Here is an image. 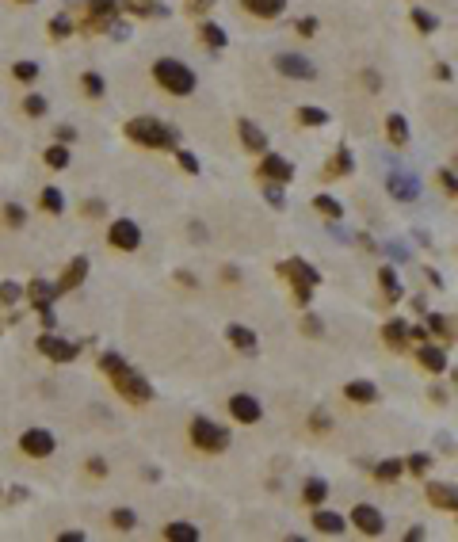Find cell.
I'll list each match as a JSON object with an SVG mask.
<instances>
[{"instance_id":"obj_1","label":"cell","mask_w":458,"mask_h":542,"mask_svg":"<svg viewBox=\"0 0 458 542\" xmlns=\"http://www.w3.org/2000/svg\"><path fill=\"white\" fill-rule=\"evenodd\" d=\"M153 77H157V84H161L168 96H191L195 92V73H191L183 61H176V58H161L153 66Z\"/></svg>"},{"instance_id":"obj_2","label":"cell","mask_w":458,"mask_h":542,"mask_svg":"<svg viewBox=\"0 0 458 542\" xmlns=\"http://www.w3.org/2000/svg\"><path fill=\"white\" fill-rule=\"evenodd\" d=\"M126 138L138 141V145H149V149H168V145H176L180 134L172 130V126L157 123V119H130L126 123Z\"/></svg>"},{"instance_id":"obj_3","label":"cell","mask_w":458,"mask_h":542,"mask_svg":"<svg viewBox=\"0 0 458 542\" xmlns=\"http://www.w3.org/2000/svg\"><path fill=\"white\" fill-rule=\"evenodd\" d=\"M279 275H286V279H290V287H295V298H298L302 305L310 302V290L321 283V271L310 268L306 260H298V256H290V260L279 263Z\"/></svg>"},{"instance_id":"obj_4","label":"cell","mask_w":458,"mask_h":542,"mask_svg":"<svg viewBox=\"0 0 458 542\" xmlns=\"http://www.w3.org/2000/svg\"><path fill=\"white\" fill-rule=\"evenodd\" d=\"M191 443H195L199 451L218 454V451L229 447V432L221 424H214V420H206V416H195L191 420Z\"/></svg>"},{"instance_id":"obj_5","label":"cell","mask_w":458,"mask_h":542,"mask_svg":"<svg viewBox=\"0 0 458 542\" xmlns=\"http://www.w3.org/2000/svg\"><path fill=\"white\" fill-rule=\"evenodd\" d=\"M114 382V390L126 397V401H134V405H146V401H153V386H149L146 378L138 374L134 367H126V370H119V374L111 378Z\"/></svg>"},{"instance_id":"obj_6","label":"cell","mask_w":458,"mask_h":542,"mask_svg":"<svg viewBox=\"0 0 458 542\" xmlns=\"http://www.w3.org/2000/svg\"><path fill=\"white\" fill-rule=\"evenodd\" d=\"M107 241H111V248H119V252H134V248L141 245V230L130 218H114V222L107 225Z\"/></svg>"},{"instance_id":"obj_7","label":"cell","mask_w":458,"mask_h":542,"mask_svg":"<svg viewBox=\"0 0 458 542\" xmlns=\"http://www.w3.org/2000/svg\"><path fill=\"white\" fill-rule=\"evenodd\" d=\"M275 69L283 77H295V81H317V66L310 58H302V54H279Z\"/></svg>"},{"instance_id":"obj_8","label":"cell","mask_w":458,"mask_h":542,"mask_svg":"<svg viewBox=\"0 0 458 542\" xmlns=\"http://www.w3.org/2000/svg\"><path fill=\"white\" fill-rule=\"evenodd\" d=\"M39 352L46 355V359H54V363H73L81 348H77L73 340H61V337H54V332H42V337H39Z\"/></svg>"},{"instance_id":"obj_9","label":"cell","mask_w":458,"mask_h":542,"mask_svg":"<svg viewBox=\"0 0 458 542\" xmlns=\"http://www.w3.org/2000/svg\"><path fill=\"white\" fill-rule=\"evenodd\" d=\"M352 523L359 527L367 539H378V534L386 531V519H382V512H378L375 504H355V508H352Z\"/></svg>"},{"instance_id":"obj_10","label":"cell","mask_w":458,"mask_h":542,"mask_svg":"<svg viewBox=\"0 0 458 542\" xmlns=\"http://www.w3.org/2000/svg\"><path fill=\"white\" fill-rule=\"evenodd\" d=\"M260 176L268 183H290L295 180V165L286 157H275V153H263L260 157Z\"/></svg>"},{"instance_id":"obj_11","label":"cell","mask_w":458,"mask_h":542,"mask_svg":"<svg viewBox=\"0 0 458 542\" xmlns=\"http://www.w3.org/2000/svg\"><path fill=\"white\" fill-rule=\"evenodd\" d=\"M19 447L31 459H46V454H54V436H50L46 428H27L23 436H19Z\"/></svg>"},{"instance_id":"obj_12","label":"cell","mask_w":458,"mask_h":542,"mask_svg":"<svg viewBox=\"0 0 458 542\" xmlns=\"http://www.w3.org/2000/svg\"><path fill=\"white\" fill-rule=\"evenodd\" d=\"M386 191H390L397 203H417V195H420V183H417V176H405V172H390L386 176Z\"/></svg>"},{"instance_id":"obj_13","label":"cell","mask_w":458,"mask_h":542,"mask_svg":"<svg viewBox=\"0 0 458 542\" xmlns=\"http://www.w3.org/2000/svg\"><path fill=\"white\" fill-rule=\"evenodd\" d=\"M260 401H256L252 394H233L229 397V416L233 420H241V424H256L260 420Z\"/></svg>"},{"instance_id":"obj_14","label":"cell","mask_w":458,"mask_h":542,"mask_svg":"<svg viewBox=\"0 0 458 542\" xmlns=\"http://www.w3.org/2000/svg\"><path fill=\"white\" fill-rule=\"evenodd\" d=\"M417 363L424 370H432V374H443V370H447V352L435 348V344H420L417 348Z\"/></svg>"},{"instance_id":"obj_15","label":"cell","mask_w":458,"mask_h":542,"mask_svg":"<svg viewBox=\"0 0 458 542\" xmlns=\"http://www.w3.org/2000/svg\"><path fill=\"white\" fill-rule=\"evenodd\" d=\"M428 501H432V508L458 512V489L455 485H428Z\"/></svg>"},{"instance_id":"obj_16","label":"cell","mask_w":458,"mask_h":542,"mask_svg":"<svg viewBox=\"0 0 458 542\" xmlns=\"http://www.w3.org/2000/svg\"><path fill=\"white\" fill-rule=\"evenodd\" d=\"M226 340L237 348V352H248V355L260 348V337H256L252 329H245V325H229V329H226Z\"/></svg>"},{"instance_id":"obj_17","label":"cell","mask_w":458,"mask_h":542,"mask_svg":"<svg viewBox=\"0 0 458 542\" xmlns=\"http://www.w3.org/2000/svg\"><path fill=\"white\" fill-rule=\"evenodd\" d=\"M382 340H386V348L401 352V348H405V340H409V325H405L401 317L386 321V325H382Z\"/></svg>"},{"instance_id":"obj_18","label":"cell","mask_w":458,"mask_h":542,"mask_svg":"<svg viewBox=\"0 0 458 542\" xmlns=\"http://www.w3.org/2000/svg\"><path fill=\"white\" fill-rule=\"evenodd\" d=\"M344 397L355 401V405H375L378 401V386H375V382H348V386H344Z\"/></svg>"},{"instance_id":"obj_19","label":"cell","mask_w":458,"mask_h":542,"mask_svg":"<svg viewBox=\"0 0 458 542\" xmlns=\"http://www.w3.org/2000/svg\"><path fill=\"white\" fill-rule=\"evenodd\" d=\"M237 130H241V141H245V145L252 149V153H263V149H268V134H263L256 123L241 119V123H237Z\"/></svg>"},{"instance_id":"obj_20","label":"cell","mask_w":458,"mask_h":542,"mask_svg":"<svg viewBox=\"0 0 458 542\" xmlns=\"http://www.w3.org/2000/svg\"><path fill=\"white\" fill-rule=\"evenodd\" d=\"M84 275H88V256H77V260L66 268V275H61V283H57V290H73V287H81Z\"/></svg>"},{"instance_id":"obj_21","label":"cell","mask_w":458,"mask_h":542,"mask_svg":"<svg viewBox=\"0 0 458 542\" xmlns=\"http://www.w3.org/2000/svg\"><path fill=\"white\" fill-rule=\"evenodd\" d=\"M248 16H260V19H275L279 12L286 8V0H241Z\"/></svg>"},{"instance_id":"obj_22","label":"cell","mask_w":458,"mask_h":542,"mask_svg":"<svg viewBox=\"0 0 458 542\" xmlns=\"http://www.w3.org/2000/svg\"><path fill=\"white\" fill-rule=\"evenodd\" d=\"M54 290L57 287H50L46 279H31V287H27V294H31V305L34 310H50V302H54Z\"/></svg>"},{"instance_id":"obj_23","label":"cell","mask_w":458,"mask_h":542,"mask_svg":"<svg viewBox=\"0 0 458 542\" xmlns=\"http://www.w3.org/2000/svg\"><path fill=\"white\" fill-rule=\"evenodd\" d=\"M164 539H168V542H199V527L195 523H183V519H180V523L164 527Z\"/></svg>"},{"instance_id":"obj_24","label":"cell","mask_w":458,"mask_h":542,"mask_svg":"<svg viewBox=\"0 0 458 542\" xmlns=\"http://www.w3.org/2000/svg\"><path fill=\"white\" fill-rule=\"evenodd\" d=\"M313 527H317L321 534H344V516H336V512H321L313 516Z\"/></svg>"},{"instance_id":"obj_25","label":"cell","mask_w":458,"mask_h":542,"mask_svg":"<svg viewBox=\"0 0 458 542\" xmlns=\"http://www.w3.org/2000/svg\"><path fill=\"white\" fill-rule=\"evenodd\" d=\"M378 287H382L386 302H397V298H401V283H397V271H393V268L378 271Z\"/></svg>"},{"instance_id":"obj_26","label":"cell","mask_w":458,"mask_h":542,"mask_svg":"<svg viewBox=\"0 0 458 542\" xmlns=\"http://www.w3.org/2000/svg\"><path fill=\"white\" fill-rule=\"evenodd\" d=\"M313 210H317V214H325L328 222H340V218H344V206L336 203L332 195H313Z\"/></svg>"},{"instance_id":"obj_27","label":"cell","mask_w":458,"mask_h":542,"mask_svg":"<svg viewBox=\"0 0 458 542\" xmlns=\"http://www.w3.org/2000/svg\"><path fill=\"white\" fill-rule=\"evenodd\" d=\"M386 134H390L393 145H405V141H409V123H405V115H390V119H386Z\"/></svg>"},{"instance_id":"obj_28","label":"cell","mask_w":458,"mask_h":542,"mask_svg":"<svg viewBox=\"0 0 458 542\" xmlns=\"http://www.w3.org/2000/svg\"><path fill=\"white\" fill-rule=\"evenodd\" d=\"M344 172H352V153H348V149H340V153L332 157V161H328L325 165V180H332V176H344Z\"/></svg>"},{"instance_id":"obj_29","label":"cell","mask_w":458,"mask_h":542,"mask_svg":"<svg viewBox=\"0 0 458 542\" xmlns=\"http://www.w3.org/2000/svg\"><path fill=\"white\" fill-rule=\"evenodd\" d=\"M325 496H328V485L321 481V477H310V481H306V489H302V501L317 508V504L325 501Z\"/></svg>"},{"instance_id":"obj_30","label":"cell","mask_w":458,"mask_h":542,"mask_svg":"<svg viewBox=\"0 0 458 542\" xmlns=\"http://www.w3.org/2000/svg\"><path fill=\"white\" fill-rule=\"evenodd\" d=\"M199 39H203L210 50H221V46H226V31H221L218 23H199Z\"/></svg>"},{"instance_id":"obj_31","label":"cell","mask_w":458,"mask_h":542,"mask_svg":"<svg viewBox=\"0 0 458 542\" xmlns=\"http://www.w3.org/2000/svg\"><path fill=\"white\" fill-rule=\"evenodd\" d=\"M298 123H302V126H325L328 111H325V107H298Z\"/></svg>"},{"instance_id":"obj_32","label":"cell","mask_w":458,"mask_h":542,"mask_svg":"<svg viewBox=\"0 0 458 542\" xmlns=\"http://www.w3.org/2000/svg\"><path fill=\"white\" fill-rule=\"evenodd\" d=\"M39 203H42V210H50V214H61V210H66V199H61V191H57V188H42Z\"/></svg>"},{"instance_id":"obj_33","label":"cell","mask_w":458,"mask_h":542,"mask_svg":"<svg viewBox=\"0 0 458 542\" xmlns=\"http://www.w3.org/2000/svg\"><path fill=\"white\" fill-rule=\"evenodd\" d=\"M401 470H405V462L386 459V462H378V466H375V477H378V481H397V477H401Z\"/></svg>"},{"instance_id":"obj_34","label":"cell","mask_w":458,"mask_h":542,"mask_svg":"<svg viewBox=\"0 0 458 542\" xmlns=\"http://www.w3.org/2000/svg\"><path fill=\"white\" fill-rule=\"evenodd\" d=\"M99 370H103L107 378H114L119 370H126V363H123V355H114V352H103L99 355Z\"/></svg>"},{"instance_id":"obj_35","label":"cell","mask_w":458,"mask_h":542,"mask_svg":"<svg viewBox=\"0 0 458 542\" xmlns=\"http://www.w3.org/2000/svg\"><path fill=\"white\" fill-rule=\"evenodd\" d=\"M73 31H77V23L69 16H54V19H50V34H54V39H69Z\"/></svg>"},{"instance_id":"obj_36","label":"cell","mask_w":458,"mask_h":542,"mask_svg":"<svg viewBox=\"0 0 458 542\" xmlns=\"http://www.w3.org/2000/svg\"><path fill=\"white\" fill-rule=\"evenodd\" d=\"M111 523L119 527V531H134V527H138V516H134L130 508H114L111 512Z\"/></svg>"},{"instance_id":"obj_37","label":"cell","mask_w":458,"mask_h":542,"mask_svg":"<svg viewBox=\"0 0 458 542\" xmlns=\"http://www.w3.org/2000/svg\"><path fill=\"white\" fill-rule=\"evenodd\" d=\"M46 165H50V168H66V165H69V149H66V141H61V145H50V149H46Z\"/></svg>"},{"instance_id":"obj_38","label":"cell","mask_w":458,"mask_h":542,"mask_svg":"<svg viewBox=\"0 0 458 542\" xmlns=\"http://www.w3.org/2000/svg\"><path fill=\"white\" fill-rule=\"evenodd\" d=\"M81 84H84V92H88L92 99H99V96L107 92V84H103V77H99V73H84Z\"/></svg>"},{"instance_id":"obj_39","label":"cell","mask_w":458,"mask_h":542,"mask_svg":"<svg viewBox=\"0 0 458 542\" xmlns=\"http://www.w3.org/2000/svg\"><path fill=\"white\" fill-rule=\"evenodd\" d=\"M23 111L31 119H39V115H46V96H39V92H31V96L23 99Z\"/></svg>"},{"instance_id":"obj_40","label":"cell","mask_w":458,"mask_h":542,"mask_svg":"<svg viewBox=\"0 0 458 542\" xmlns=\"http://www.w3.org/2000/svg\"><path fill=\"white\" fill-rule=\"evenodd\" d=\"M23 222H27L23 206H16V203H8V206H4V225H12V230H19Z\"/></svg>"},{"instance_id":"obj_41","label":"cell","mask_w":458,"mask_h":542,"mask_svg":"<svg viewBox=\"0 0 458 542\" xmlns=\"http://www.w3.org/2000/svg\"><path fill=\"white\" fill-rule=\"evenodd\" d=\"M428 329H432L439 340H450V321L439 317V313H432V317H428Z\"/></svg>"},{"instance_id":"obj_42","label":"cell","mask_w":458,"mask_h":542,"mask_svg":"<svg viewBox=\"0 0 458 542\" xmlns=\"http://www.w3.org/2000/svg\"><path fill=\"white\" fill-rule=\"evenodd\" d=\"M412 23H417V27H420V31H424V34H432L435 27H439V23H435V16H428L424 8H412Z\"/></svg>"},{"instance_id":"obj_43","label":"cell","mask_w":458,"mask_h":542,"mask_svg":"<svg viewBox=\"0 0 458 542\" xmlns=\"http://www.w3.org/2000/svg\"><path fill=\"white\" fill-rule=\"evenodd\" d=\"M19 294H23V290H19L16 283H0V305H16Z\"/></svg>"},{"instance_id":"obj_44","label":"cell","mask_w":458,"mask_h":542,"mask_svg":"<svg viewBox=\"0 0 458 542\" xmlns=\"http://www.w3.org/2000/svg\"><path fill=\"white\" fill-rule=\"evenodd\" d=\"M12 73H16V81H34V77H39V66H34V61H16Z\"/></svg>"},{"instance_id":"obj_45","label":"cell","mask_w":458,"mask_h":542,"mask_svg":"<svg viewBox=\"0 0 458 542\" xmlns=\"http://www.w3.org/2000/svg\"><path fill=\"white\" fill-rule=\"evenodd\" d=\"M176 161H180V168H183V172L199 176V157H195V153H188V149H180V153H176Z\"/></svg>"},{"instance_id":"obj_46","label":"cell","mask_w":458,"mask_h":542,"mask_svg":"<svg viewBox=\"0 0 458 542\" xmlns=\"http://www.w3.org/2000/svg\"><path fill=\"white\" fill-rule=\"evenodd\" d=\"M428 466H432V459L428 454H412V459H405V470H412V474H428Z\"/></svg>"},{"instance_id":"obj_47","label":"cell","mask_w":458,"mask_h":542,"mask_svg":"<svg viewBox=\"0 0 458 542\" xmlns=\"http://www.w3.org/2000/svg\"><path fill=\"white\" fill-rule=\"evenodd\" d=\"M310 424H313V432H328V428H332V420H328V412L313 409L310 412Z\"/></svg>"},{"instance_id":"obj_48","label":"cell","mask_w":458,"mask_h":542,"mask_svg":"<svg viewBox=\"0 0 458 542\" xmlns=\"http://www.w3.org/2000/svg\"><path fill=\"white\" fill-rule=\"evenodd\" d=\"M439 188H443V195H458V176L455 172H439Z\"/></svg>"},{"instance_id":"obj_49","label":"cell","mask_w":458,"mask_h":542,"mask_svg":"<svg viewBox=\"0 0 458 542\" xmlns=\"http://www.w3.org/2000/svg\"><path fill=\"white\" fill-rule=\"evenodd\" d=\"M302 332H306V337H321V332H325V325H321V317H313V313H310V317L302 321Z\"/></svg>"},{"instance_id":"obj_50","label":"cell","mask_w":458,"mask_h":542,"mask_svg":"<svg viewBox=\"0 0 458 542\" xmlns=\"http://www.w3.org/2000/svg\"><path fill=\"white\" fill-rule=\"evenodd\" d=\"M263 195H268L271 206H283V191H279V183H268V188H263Z\"/></svg>"},{"instance_id":"obj_51","label":"cell","mask_w":458,"mask_h":542,"mask_svg":"<svg viewBox=\"0 0 458 542\" xmlns=\"http://www.w3.org/2000/svg\"><path fill=\"white\" fill-rule=\"evenodd\" d=\"M313 31H317V19H298V34L302 39H313Z\"/></svg>"},{"instance_id":"obj_52","label":"cell","mask_w":458,"mask_h":542,"mask_svg":"<svg viewBox=\"0 0 458 542\" xmlns=\"http://www.w3.org/2000/svg\"><path fill=\"white\" fill-rule=\"evenodd\" d=\"M428 332H432V329H424V325H412V329H409V340H417V344H424V340H428Z\"/></svg>"},{"instance_id":"obj_53","label":"cell","mask_w":458,"mask_h":542,"mask_svg":"<svg viewBox=\"0 0 458 542\" xmlns=\"http://www.w3.org/2000/svg\"><path fill=\"white\" fill-rule=\"evenodd\" d=\"M88 474L103 477V474H107V462H103V459H88Z\"/></svg>"},{"instance_id":"obj_54","label":"cell","mask_w":458,"mask_h":542,"mask_svg":"<svg viewBox=\"0 0 458 542\" xmlns=\"http://www.w3.org/2000/svg\"><path fill=\"white\" fill-rule=\"evenodd\" d=\"M57 141H66V145H69V141H77V130H73V126H57Z\"/></svg>"},{"instance_id":"obj_55","label":"cell","mask_w":458,"mask_h":542,"mask_svg":"<svg viewBox=\"0 0 458 542\" xmlns=\"http://www.w3.org/2000/svg\"><path fill=\"white\" fill-rule=\"evenodd\" d=\"M386 252H390L393 260H409V252H405V248H401L397 241H393V245H386Z\"/></svg>"},{"instance_id":"obj_56","label":"cell","mask_w":458,"mask_h":542,"mask_svg":"<svg viewBox=\"0 0 458 542\" xmlns=\"http://www.w3.org/2000/svg\"><path fill=\"white\" fill-rule=\"evenodd\" d=\"M210 4H214V0H191L188 8H191V12H195V16H199V12H206V8H210Z\"/></svg>"},{"instance_id":"obj_57","label":"cell","mask_w":458,"mask_h":542,"mask_svg":"<svg viewBox=\"0 0 458 542\" xmlns=\"http://www.w3.org/2000/svg\"><path fill=\"white\" fill-rule=\"evenodd\" d=\"M412 539H424V527H409V531H405V542H412Z\"/></svg>"},{"instance_id":"obj_58","label":"cell","mask_w":458,"mask_h":542,"mask_svg":"<svg viewBox=\"0 0 458 542\" xmlns=\"http://www.w3.org/2000/svg\"><path fill=\"white\" fill-rule=\"evenodd\" d=\"M81 539H84V531H66L61 534V542H81Z\"/></svg>"},{"instance_id":"obj_59","label":"cell","mask_w":458,"mask_h":542,"mask_svg":"<svg viewBox=\"0 0 458 542\" xmlns=\"http://www.w3.org/2000/svg\"><path fill=\"white\" fill-rule=\"evenodd\" d=\"M19 4H34V0H19Z\"/></svg>"},{"instance_id":"obj_60","label":"cell","mask_w":458,"mask_h":542,"mask_svg":"<svg viewBox=\"0 0 458 542\" xmlns=\"http://www.w3.org/2000/svg\"><path fill=\"white\" fill-rule=\"evenodd\" d=\"M455 386H458V370H455Z\"/></svg>"}]
</instances>
